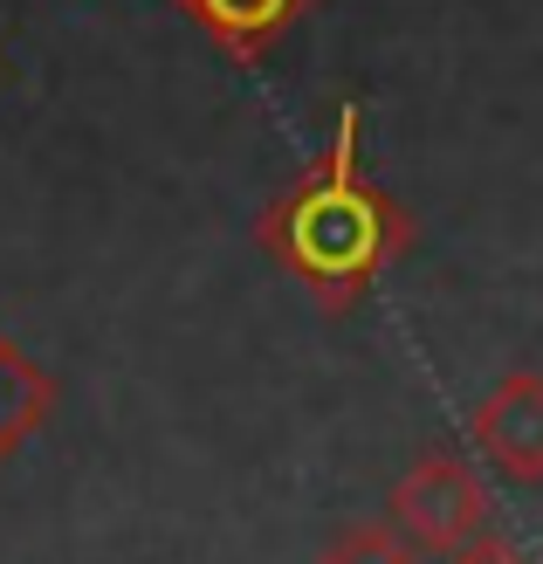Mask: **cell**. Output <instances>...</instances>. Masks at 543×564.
Here are the masks:
<instances>
[{"label":"cell","instance_id":"1","mask_svg":"<svg viewBox=\"0 0 543 564\" xmlns=\"http://www.w3.org/2000/svg\"><path fill=\"white\" fill-rule=\"evenodd\" d=\"M358 138H365V118H358V104H345L330 152L290 193H275L262 220H254L262 256L290 282H303L330 317L358 310L371 296V282L413 248V214L385 186H371Z\"/></svg>","mask_w":543,"mask_h":564},{"label":"cell","instance_id":"2","mask_svg":"<svg viewBox=\"0 0 543 564\" xmlns=\"http://www.w3.org/2000/svg\"><path fill=\"white\" fill-rule=\"evenodd\" d=\"M385 523H399L426 557H454L461 544L489 538V489H481V475H475L461 455L434 447V455H420V462L392 482Z\"/></svg>","mask_w":543,"mask_h":564},{"label":"cell","instance_id":"3","mask_svg":"<svg viewBox=\"0 0 543 564\" xmlns=\"http://www.w3.org/2000/svg\"><path fill=\"white\" fill-rule=\"evenodd\" d=\"M468 434H475L481 462H489L502 482L543 489V372H530V365L502 372V379L475 400Z\"/></svg>","mask_w":543,"mask_h":564},{"label":"cell","instance_id":"4","mask_svg":"<svg viewBox=\"0 0 543 564\" xmlns=\"http://www.w3.org/2000/svg\"><path fill=\"white\" fill-rule=\"evenodd\" d=\"M173 8L227 55V63L248 69V63H262L317 0H173Z\"/></svg>","mask_w":543,"mask_h":564},{"label":"cell","instance_id":"5","mask_svg":"<svg viewBox=\"0 0 543 564\" xmlns=\"http://www.w3.org/2000/svg\"><path fill=\"white\" fill-rule=\"evenodd\" d=\"M48 406H55V379L0 330V468L21 455V441L48 420Z\"/></svg>","mask_w":543,"mask_h":564},{"label":"cell","instance_id":"6","mask_svg":"<svg viewBox=\"0 0 543 564\" xmlns=\"http://www.w3.org/2000/svg\"><path fill=\"white\" fill-rule=\"evenodd\" d=\"M420 557L426 551L399 523H351V530H337V538L324 544L317 564H420Z\"/></svg>","mask_w":543,"mask_h":564},{"label":"cell","instance_id":"7","mask_svg":"<svg viewBox=\"0 0 543 564\" xmlns=\"http://www.w3.org/2000/svg\"><path fill=\"white\" fill-rule=\"evenodd\" d=\"M441 564H530L509 538H475V544H461L454 557H441Z\"/></svg>","mask_w":543,"mask_h":564}]
</instances>
